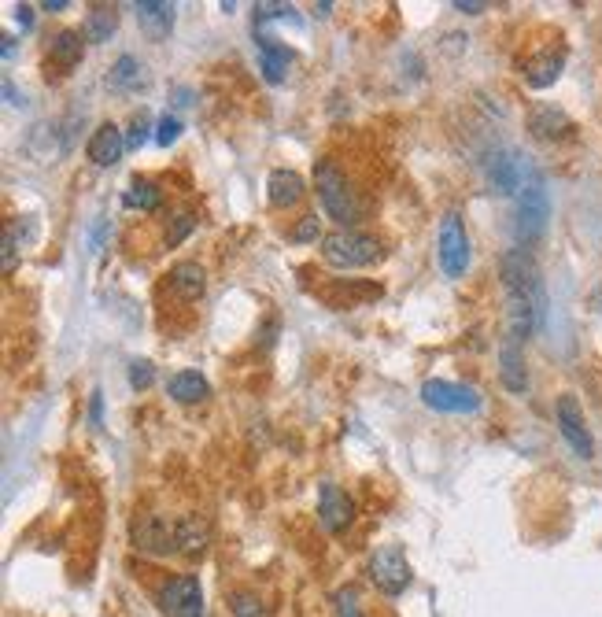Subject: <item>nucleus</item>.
<instances>
[{"instance_id":"f257e3e1","label":"nucleus","mask_w":602,"mask_h":617,"mask_svg":"<svg viewBox=\"0 0 602 617\" xmlns=\"http://www.w3.org/2000/svg\"><path fill=\"white\" fill-rule=\"evenodd\" d=\"M314 193L322 200V211L337 222V230H355L366 215L359 189L333 156H322L314 163Z\"/></svg>"},{"instance_id":"f03ea898","label":"nucleus","mask_w":602,"mask_h":617,"mask_svg":"<svg viewBox=\"0 0 602 617\" xmlns=\"http://www.w3.org/2000/svg\"><path fill=\"white\" fill-rule=\"evenodd\" d=\"M499 278H503V292L506 303H521V307H532L536 315H547V292H543V278L540 267L532 259L529 248H510L499 263Z\"/></svg>"},{"instance_id":"7ed1b4c3","label":"nucleus","mask_w":602,"mask_h":617,"mask_svg":"<svg viewBox=\"0 0 602 617\" xmlns=\"http://www.w3.org/2000/svg\"><path fill=\"white\" fill-rule=\"evenodd\" d=\"M318 252L333 270H366L385 259V241L362 230H333L318 241Z\"/></svg>"},{"instance_id":"20e7f679","label":"nucleus","mask_w":602,"mask_h":617,"mask_svg":"<svg viewBox=\"0 0 602 617\" xmlns=\"http://www.w3.org/2000/svg\"><path fill=\"white\" fill-rule=\"evenodd\" d=\"M436 259H440V270L447 278H462L470 270L473 248H470V233H466V222L458 211H447L440 218V230H436Z\"/></svg>"},{"instance_id":"39448f33","label":"nucleus","mask_w":602,"mask_h":617,"mask_svg":"<svg viewBox=\"0 0 602 617\" xmlns=\"http://www.w3.org/2000/svg\"><path fill=\"white\" fill-rule=\"evenodd\" d=\"M130 544L141 555H152V558L178 551V544H174V521L167 514H159V510H137L130 518Z\"/></svg>"},{"instance_id":"423d86ee","label":"nucleus","mask_w":602,"mask_h":617,"mask_svg":"<svg viewBox=\"0 0 602 617\" xmlns=\"http://www.w3.org/2000/svg\"><path fill=\"white\" fill-rule=\"evenodd\" d=\"M422 403L429 411L440 414H473L481 411V392L458 381H444V377H429L422 385Z\"/></svg>"},{"instance_id":"0eeeda50","label":"nucleus","mask_w":602,"mask_h":617,"mask_svg":"<svg viewBox=\"0 0 602 617\" xmlns=\"http://www.w3.org/2000/svg\"><path fill=\"white\" fill-rule=\"evenodd\" d=\"M370 581H374L377 592L392 595V599L407 592L410 581H414V573H410V562H407V555H403V547L388 544L370 558Z\"/></svg>"},{"instance_id":"6e6552de","label":"nucleus","mask_w":602,"mask_h":617,"mask_svg":"<svg viewBox=\"0 0 602 617\" xmlns=\"http://www.w3.org/2000/svg\"><path fill=\"white\" fill-rule=\"evenodd\" d=\"M554 422H558V433L566 436V444L577 451V459H595V440H591V429L584 422V411L573 392H562L558 403H554Z\"/></svg>"},{"instance_id":"1a4fd4ad","label":"nucleus","mask_w":602,"mask_h":617,"mask_svg":"<svg viewBox=\"0 0 602 617\" xmlns=\"http://www.w3.org/2000/svg\"><path fill=\"white\" fill-rule=\"evenodd\" d=\"M159 610H163V617H204V588H200V577H193V573L170 577L159 588Z\"/></svg>"},{"instance_id":"9d476101","label":"nucleus","mask_w":602,"mask_h":617,"mask_svg":"<svg viewBox=\"0 0 602 617\" xmlns=\"http://www.w3.org/2000/svg\"><path fill=\"white\" fill-rule=\"evenodd\" d=\"M547 218H551V200H547V189H543L540 182H529L525 189H521V200H518V222H514L518 241L521 244L540 241L543 230H547Z\"/></svg>"},{"instance_id":"9b49d317","label":"nucleus","mask_w":602,"mask_h":617,"mask_svg":"<svg viewBox=\"0 0 602 617\" xmlns=\"http://www.w3.org/2000/svg\"><path fill=\"white\" fill-rule=\"evenodd\" d=\"M318 521L326 525V533H344L355 521V499L340 484L326 481L318 488Z\"/></svg>"},{"instance_id":"f8f14e48","label":"nucleus","mask_w":602,"mask_h":617,"mask_svg":"<svg viewBox=\"0 0 602 617\" xmlns=\"http://www.w3.org/2000/svg\"><path fill=\"white\" fill-rule=\"evenodd\" d=\"M167 289H170V296H174V300L196 303L207 292V270L200 267V263H193V259H181V263H174V267H170Z\"/></svg>"},{"instance_id":"ddd939ff","label":"nucleus","mask_w":602,"mask_h":617,"mask_svg":"<svg viewBox=\"0 0 602 617\" xmlns=\"http://www.w3.org/2000/svg\"><path fill=\"white\" fill-rule=\"evenodd\" d=\"M484 174H488L492 193H499V196H514L518 189H525V170H521V159L514 156V152H495V156L484 163Z\"/></svg>"},{"instance_id":"4468645a","label":"nucleus","mask_w":602,"mask_h":617,"mask_svg":"<svg viewBox=\"0 0 602 617\" xmlns=\"http://www.w3.org/2000/svg\"><path fill=\"white\" fill-rule=\"evenodd\" d=\"M126 152V134H122L115 122H100L93 137H89V145H85V156L89 163H97V167H115Z\"/></svg>"},{"instance_id":"2eb2a0df","label":"nucleus","mask_w":602,"mask_h":617,"mask_svg":"<svg viewBox=\"0 0 602 617\" xmlns=\"http://www.w3.org/2000/svg\"><path fill=\"white\" fill-rule=\"evenodd\" d=\"M499 381L506 392H525L529 388V366H525V344L514 337H503L499 344Z\"/></svg>"},{"instance_id":"dca6fc26","label":"nucleus","mask_w":602,"mask_h":617,"mask_svg":"<svg viewBox=\"0 0 602 617\" xmlns=\"http://www.w3.org/2000/svg\"><path fill=\"white\" fill-rule=\"evenodd\" d=\"M174 544H178V555L200 558L211 544V521L204 514H181L174 521Z\"/></svg>"},{"instance_id":"f3484780","label":"nucleus","mask_w":602,"mask_h":617,"mask_svg":"<svg viewBox=\"0 0 602 617\" xmlns=\"http://www.w3.org/2000/svg\"><path fill=\"white\" fill-rule=\"evenodd\" d=\"M322 300L329 303V307H337V311H344V307H362V303L370 300H381V285H370V281H344V278H333L326 285V289L318 292Z\"/></svg>"},{"instance_id":"a211bd4d","label":"nucleus","mask_w":602,"mask_h":617,"mask_svg":"<svg viewBox=\"0 0 602 617\" xmlns=\"http://www.w3.org/2000/svg\"><path fill=\"white\" fill-rule=\"evenodd\" d=\"M266 196H270V204H274L277 211H289V207H296L303 196H307V185H303V178L296 170L274 167L270 170V178H266Z\"/></svg>"},{"instance_id":"6ab92c4d","label":"nucleus","mask_w":602,"mask_h":617,"mask_svg":"<svg viewBox=\"0 0 602 617\" xmlns=\"http://www.w3.org/2000/svg\"><path fill=\"white\" fill-rule=\"evenodd\" d=\"M85 60V34L82 30H56L49 37V63L60 74H71Z\"/></svg>"},{"instance_id":"aec40b11","label":"nucleus","mask_w":602,"mask_h":617,"mask_svg":"<svg viewBox=\"0 0 602 617\" xmlns=\"http://www.w3.org/2000/svg\"><path fill=\"white\" fill-rule=\"evenodd\" d=\"M562 71H566V49H543L525 60V71L521 74H525V85L547 89V85H554L562 78Z\"/></svg>"},{"instance_id":"412c9836","label":"nucleus","mask_w":602,"mask_h":617,"mask_svg":"<svg viewBox=\"0 0 602 617\" xmlns=\"http://www.w3.org/2000/svg\"><path fill=\"white\" fill-rule=\"evenodd\" d=\"M573 130H577L573 119L554 104H540L529 115V134L540 137V141H566V137H573Z\"/></svg>"},{"instance_id":"4be33fe9","label":"nucleus","mask_w":602,"mask_h":617,"mask_svg":"<svg viewBox=\"0 0 602 617\" xmlns=\"http://www.w3.org/2000/svg\"><path fill=\"white\" fill-rule=\"evenodd\" d=\"M133 12H137V23L152 41H167L170 30H174V4H167V0H141Z\"/></svg>"},{"instance_id":"5701e85b","label":"nucleus","mask_w":602,"mask_h":617,"mask_svg":"<svg viewBox=\"0 0 602 617\" xmlns=\"http://www.w3.org/2000/svg\"><path fill=\"white\" fill-rule=\"evenodd\" d=\"M26 156H34L37 163H52L56 156L67 152V145L60 141V122H37L30 137L23 141Z\"/></svg>"},{"instance_id":"b1692460","label":"nucleus","mask_w":602,"mask_h":617,"mask_svg":"<svg viewBox=\"0 0 602 617\" xmlns=\"http://www.w3.org/2000/svg\"><path fill=\"white\" fill-rule=\"evenodd\" d=\"M259 63H263L266 82H285V74L292 67V52L285 45H277V37H259Z\"/></svg>"},{"instance_id":"393cba45","label":"nucleus","mask_w":602,"mask_h":617,"mask_svg":"<svg viewBox=\"0 0 602 617\" xmlns=\"http://www.w3.org/2000/svg\"><path fill=\"white\" fill-rule=\"evenodd\" d=\"M167 392L174 403H185V407H193V403H204L211 385H207V377H200L196 370H181L167 381Z\"/></svg>"},{"instance_id":"a878e982","label":"nucleus","mask_w":602,"mask_h":617,"mask_svg":"<svg viewBox=\"0 0 602 617\" xmlns=\"http://www.w3.org/2000/svg\"><path fill=\"white\" fill-rule=\"evenodd\" d=\"M108 85L111 89H119V93H133V89H141V85H145V63L137 60V56H130V52H122L119 60L111 63Z\"/></svg>"},{"instance_id":"bb28decb","label":"nucleus","mask_w":602,"mask_h":617,"mask_svg":"<svg viewBox=\"0 0 602 617\" xmlns=\"http://www.w3.org/2000/svg\"><path fill=\"white\" fill-rule=\"evenodd\" d=\"M115 30H119V12H115V4H97L93 12L85 15V26H82L85 41L104 45V41H111Z\"/></svg>"},{"instance_id":"cd10ccee","label":"nucleus","mask_w":602,"mask_h":617,"mask_svg":"<svg viewBox=\"0 0 602 617\" xmlns=\"http://www.w3.org/2000/svg\"><path fill=\"white\" fill-rule=\"evenodd\" d=\"M122 200H126V207H133V211H156V207L163 204V189H159L152 178H133L130 189L122 193Z\"/></svg>"},{"instance_id":"c85d7f7f","label":"nucleus","mask_w":602,"mask_h":617,"mask_svg":"<svg viewBox=\"0 0 602 617\" xmlns=\"http://www.w3.org/2000/svg\"><path fill=\"white\" fill-rule=\"evenodd\" d=\"M193 230H196V211H178V215H174V218L167 222L163 244H167V248H174V244H181Z\"/></svg>"},{"instance_id":"c756f323","label":"nucleus","mask_w":602,"mask_h":617,"mask_svg":"<svg viewBox=\"0 0 602 617\" xmlns=\"http://www.w3.org/2000/svg\"><path fill=\"white\" fill-rule=\"evenodd\" d=\"M4 248H0V255H4V270L12 274L15 270V259H19V248H23V226L19 222H8V230H4Z\"/></svg>"},{"instance_id":"7c9ffc66","label":"nucleus","mask_w":602,"mask_h":617,"mask_svg":"<svg viewBox=\"0 0 602 617\" xmlns=\"http://www.w3.org/2000/svg\"><path fill=\"white\" fill-rule=\"evenodd\" d=\"M322 237H326V233H322V218L318 215H303L289 233V241H296V244H311V241H322Z\"/></svg>"},{"instance_id":"2f4dec72","label":"nucleus","mask_w":602,"mask_h":617,"mask_svg":"<svg viewBox=\"0 0 602 617\" xmlns=\"http://www.w3.org/2000/svg\"><path fill=\"white\" fill-rule=\"evenodd\" d=\"M229 610L237 617H259L263 614V603H259V595H252V592H233L229 595Z\"/></svg>"},{"instance_id":"473e14b6","label":"nucleus","mask_w":602,"mask_h":617,"mask_svg":"<svg viewBox=\"0 0 602 617\" xmlns=\"http://www.w3.org/2000/svg\"><path fill=\"white\" fill-rule=\"evenodd\" d=\"M152 381H156V370H152V363H148V359H133V363H130V388H133V392H145Z\"/></svg>"},{"instance_id":"72a5a7b5","label":"nucleus","mask_w":602,"mask_h":617,"mask_svg":"<svg viewBox=\"0 0 602 617\" xmlns=\"http://www.w3.org/2000/svg\"><path fill=\"white\" fill-rule=\"evenodd\" d=\"M178 137H181V119H178V115H163V119L156 122V141L163 148H170L174 141H178Z\"/></svg>"},{"instance_id":"f704fd0d","label":"nucleus","mask_w":602,"mask_h":617,"mask_svg":"<svg viewBox=\"0 0 602 617\" xmlns=\"http://www.w3.org/2000/svg\"><path fill=\"white\" fill-rule=\"evenodd\" d=\"M148 141V119L145 115H137L130 122V134H126V148H141Z\"/></svg>"},{"instance_id":"c9c22d12","label":"nucleus","mask_w":602,"mask_h":617,"mask_svg":"<svg viewBox=\"0 0 602 617\" xmlns=\"http://www.w3.org/2000/svg\"><path fill=\"white\" fill-rule=\"evenodd\" d=\"M292 15L289 4H274V0H266V4H255V19H285Z\"/></svg>"},{"instance_id":"e433bc0d","label":"nucleus","mask_w":602,"mask_h":617,"mask_svg":"<svg viewBox=\"0 0 602 617\" xmlns=\"http://www.w3.org/2000/svg\"><path fill=\"white\" fill-rule=\"evenodd\" d=\"M337 617H362L359 599L351 592H337Z\"/></svg>"},{"instance_id":"4c0bfd02","label":"nucleus","mask_w":602,"mask_h":617,"mask_svg":"<svg viewBox=\"0 0 602 617\" xmlns=\"http://www.w3.org/2000/svg\"><path fill=\"white\" fill-rule=\"evenodd\" d=\"M89 418H93V425H100V418H104V396L100 392L89 396Z\"/></svg>"},{"instance_id":"58836bf2","label":"nucleus","mask_w":602,"mask_h":617,"mask_svg":"<svg viewBox=\"0 0 602 617\" xmlns=\"http://www.w3.org/2000/svg\"><path fill=\"white\" fill-rule=\"evenodd\" d=\"M4 97H8V104H12V108H23V104H26V97H19V89H15L12 78H4Z\"/></svg>"},{"instance_id":"ea45409f","label":"nucleus","mask_w":602,"mask_h":617,"mask_svg":"<svg viewBox=\"0 0 602 617\" xmlns=\"http://www.w3.org/2000/svg\"><path fill=\"white\" fill-rule=\"evenodd\" d=\"M15 19H19V26H23V30H30V26H34V8L19 4V8H15Z\"/></svg>"},{"instance_id":"a19ab883","label":"nucleus","mask_w":602,"mask_h":617,"mask_svg":"<svg viewBox=\"0 0 602 617\" xmlns=\"http://www.w3.org/2000/svg\"><path fill=\"white\" fill-rule=\"evenodd\" d=\"M455 8H458L462 15H481L484 8H488V4H481V0H470V4H466V0H458Z\"/></svg>"},{"instance_id":"79ce46f5","label":"nucleus","mask_w":602,"mask_h":617,"mask_svg":"<svg viewBox=\"0 0 602 617\" xmlns=\"http://www.w3.org/2000/svg\"><path fill=\"white\" fill-rule=\"evenodd\" d=\"M63 8H67V0H45V4H41V12H63Z\"/></svg>"},{"instance_id":"37998d69","label":"nucleus","mask_w":602,"mask_h":617,"mask_svg":"<svg viewBox=\"0 0 602 617\" xmlns=\"http://www.w3.org/2000/svg\"><path fill=\"white\" fill-rule=\"evenodd\" d=\"M0 41H4V56H12V52H15V41H12V37L4 34V37H0Z\"/></svg>"}]
</instances>
